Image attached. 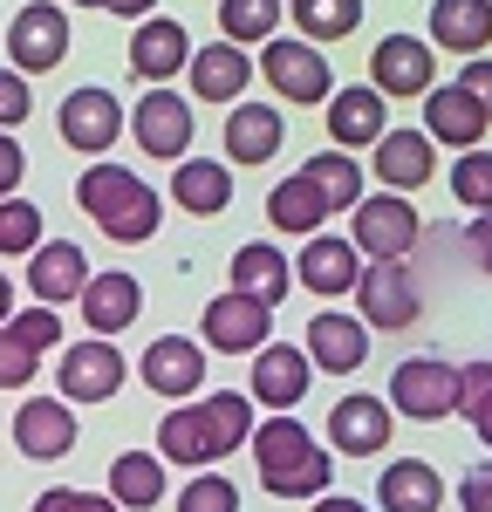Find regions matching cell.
I'll return each mask as SVG.
<instances>
[{
	"mask_svg": "<svg viewBox=\"0 0 492 512\" xmlns=\"http://www.w3.org/2000/svg\"><path fill=\"white\" fill-rule=\"evenodd\" d=\"M76 7H110V0H76Z\"/></svg>",
	"mask_w": 492,
	"mask_h": 512,
	"instance_id": "db71d44e",
	"label": "cell"
},
{
	"mask_svg": "<svg viewBox=\"0 0 492 512\" xmlns=\"http://www.w3.org/2000/svg\"><path fill=\"white\" fill-rule=\"evenodd\" d=\"M431 35H438V48L479 62V48L492 41V0H438L431 7Z\"/></svg>",
	"mask_w": 492,
	"mask_h": 512,
	"instance_id": "83f0119b",
	"label": "cell"
},
{
	"mask_svg": "<svg viewBox=\"0 0 492 512\" xmlns=\"http://www.w3.org/2000/svg\"><path fill=\"white\" fill-rule=\"evenodd\" d=\"M356 301H363V328H383V335L417 328V315H424L417 280H410L404 260H369L363 280H356Z\"/></svg>",
	"mask_w": 492,
	"mask_h": 512,
	"instance_id": "277c9868",
	"label": "cell"
},
{
	"mask_svg": "<svg viewBox=\"0 0 492 512\" xmlns=\"http://www.w3.org/2000/svg\"><path fill=\"white\" fill-rule=\"evenodd\" d=\"M253 465H260V485L274 499H322L328 485V451L301 431L294 417H267L253 424Z\"/></svg>",
	"mask_w": 492,
	"mask_h": 512,
	"instance_id": "7a4b0ae2",
	"label": "cell"
},
{
	"mask_svg": "<svg viewBox=\"0 0 492 512\" xmlns=\"http://www.w3.org/2000/svg\"><path fill=\"white\" fill-rule=\"evenodd\" d=\"M267 335H274V315H267L260 301H246V294H219V301L205 308V342L219 355H260Z\"/></svg>",
	"mask_w": 492,
	"mask_h": 512,
	"instance_id": "ac0fdd59",
	"label": "cell"
},
{
	"mask_svg": "<svg viewBox=\"0 0 492 512\" xmlns=\"http://www.w3.org/2000/svg\"><path fill=\"white\" fill-rule=\"evenodd\" d=\"M21 178H28V151L0 130V198H14V185H21Z\"/></svg>",
	"mask_w": 492,
	"mask_h": 512,
	"instance_id": "bcb514c9",
	"label": "cell"
},
{
	"mask_svg": "<svg viewBox=\"0 0 492 512\" xmlns=\"http://www.w3.org/2000/svg\"><path fill=\"white\" fill-rule=\"evenodd\" d=\"M260 76L274 82L281 103H328V62H322V48H308V41L274 35L267 55H260Z\"/></svg>",
	"mask_w": 492,
	"mask_h": 512,
	"instance_id": "ba28073f",
	"label": "cell"
},
{
	"mask_svg": "<svg viewBox=\"0 0 492 512\" xmlns=\"http://www.w3.org/2000/svg\"><path fill=\"white\" fill-rule=\"evenodd\" d=\"M28 260H35V267H28V287H35V301H41V308L82 301V287H89V260H82V246H76V239H41Z\"/></svg>",
	"mask_w": 492,
	"mask_h": 512,
	"instance_id": "ffe728a7",
	"label": "cell"
},
{
	"mask_svg": "<svg viewBox=\"0 0 492 512\" xmlns=\"http://www.w3.org/2000/svg\"><path fill=\"white\" fill-rule=\"evenodd\" d=\"M7 328H14V335H21V342H28V349H55V335H62V321H55V308H28V315H14L7 321Z\"/></svg>",
	"mask_w": 492,
	"mask_h": 512,
	"instance_id": "7bdbcfd3",
	"label": "cell"
},
{
	"mask_svg": "<svg viewBox=\"0 0 492 512\" xmlns=\"http://www.w3.org/2000/svg\"><path fill=\"white\" fill-rule=\"evenodd\" d=\"M458 499H465V512H492V465H472L458 478Z\"/></svg>",
	"mask_w": 492,
	"mask_h": 512,
	"instance_id": "7dc6e473",
	"label": "cell"
},
{
	"mask_svg": "<svg viewBox=\"0 0 492 512\" xmlns=\"http://www.w3.org/2000/svg\"><path fill=\"white\" fill-rule=\"evenodd\" d=\"M14 444H21V458H69L76 451V410L62 403V396H28L21 410H14Z\"/></svg>",
	"mask_w": 492,
	"mask_h": 512,
	"instance_id": "5bb4252c",
	"label": "cell"
},
{
	"mask_svg": "<svg viewBox=\"0 0 492 512\" xmlns=\"http://www.w3.org/2000/svg\"><path fill=\"white\" fill-rule=\"evenodd\" d=\"M41 246V205L0 198V253H35Z\"/></svg>",
	"mask_w": 492,
	"mask_h": 512,
	"instance_id": "ab89813d",
	"label": "cell"
},
{
	"mask_svg": "<svg viewBox=\"0 0 492 512\" xmlns=\"http://www.w3.org/2000/svg\"><path fill=\"white\" fill-rule=\"evenodd\" d=\"M35 362L41 355L14 335V328H0V390H28L35 383Z\"/></svg>",
	"mask_w": 492,
	"mask_h": 512,
	"instance_id": "b9f144b4",
	"label": "cell"
},
{
	"mask_svg": "<svg viewBox=\"0 0 492 512\" xmlns=\"http://www.w3.org/2000/svg\"><path fill=\"white\" fill-rule=\"evenodd\" d=\"M281 144H287V123L274 103H233V117H226V158L233 164H274Z\"/></svg>",
	"mask_w": 492,
	"mask_h": 512,
	"instance_id": "cb8c5ba5",
	"label": "cell"
},
{
	"mask_svg": "<svg viewBox=\"0 0 492 512\" xmlns=\"http://www.w3.org/2000/svg\"><path fill=\"white\" fill-rule=\"evenodd\" d=\"M82 321H89V335L96 342H117L130 321L144 315V287L123 274V267H110V274H89V287H82Z\"/></svg>",
	"mask_w": 492,
	"mask_h": 512,
	"instance_id": "4fadbf2b",
	"label": "cell"
},
{
	"mask_svg": "<svg viewBox=\"0 0 492 512\" xmlns=\"http://www.w3.org/2000/svg\"><path fill=\"white\" fill-rule=\"evenodd\" d=\"M458 89H465V96H472V103H479V110L492 117V62H465V76H458Z\"/></svg>",
	"mask_w": 492,
	"mask_h": 512,
	"instance_id": "c3c4849f",
	"label": "cell"
},
{
	"mask_svg": "<svg viewBox=\"0 0 492 512\" xmlns=\"http://www.w3.org/2000/svg\"><path fill=\"white\" fill-rule=\"evenodd\" d=\"M117 137H123V103L110 89H76V96L62 103V144H69V151L103 158Z\"/></svg>",
	"mask_w": 492,
	"mask_h": 512,
	"instance_id": "8fae6325",
	"label": "cell"
},
{
	"mask_svg": "<svg viewBox=\"0 0 492 512\" xmlns=\"http://www.w3.org/2000/svg\"><path fill=\"white\" fill-rule=\"evenodd\" d=\"M7 55H14V76H41V69H55V62L69 55V14H62L55 0L21 7L14 28H7Z\"/></svg>",
	"mask_w": 492,
	"mask_h": 512,
	"instance_id": "8992f818",
	"label": "cell"
},
{
	"mask_svg": "<svg viewBox=\"0 0 492 512\" xmlns=\"http://www.w3.org/2000/svg\"><path fill=\"white\" fill-rule=\"evenodd\" d=\"M308 362L328 369V376H356V369L369 362L363 315H335V308H322V315L308 321Z\"/></svg>",
	"mask_w": 492,
	"mask_h": 512,
	"instance_id": "d6986e66",
	"label": "cell"
},
{
	"mask_svg": "<svg viewBox=\"0 0 492 512\" xmlns=\"http://www.w3.org/2000/svg\"><path fill=\"white\" fill-rule=\"evenodd\" d=\"M76 205L117 239V246H144V239L158 233V192H151L137 171H123V164H110V158L89 164L76 178Z\"/></svg>",
	"mask_w": 492,
	"mask_h": 512,
	"instance_id": "6da1fadb",
	"label": "cell"
},
{
	"mask_svg": "<svg viewBox=\"0 0 492 512\" xmlns=\"http://www.w3.org/2000/svg\"><path fill=\"white\" fill-rule=\"evenodd\" d=\"M158 0H110V14H130V21H151Z\"/></svg>",
	"mask_w": 492,
	"mask_h": 512,
	"instance_id": "816d5d0a",
	"label": "cell"
},
{
	"mask_svg": "<svg viewBox=\"0 0 492 512\" xmlns=\"http://www.w3.org/2000/svg\"><path fill=\"white\" fill-rule=\"evenodd\" d=\"M199 410H205V424H212V437H219V458L240 451V444H253V396L219 390V396H205Z\"/></svg>",
	"mask_w": 492,
	"mask_h": 512,
	"instance_id": "8d00e7d4",
	"label": "cell"
},
{
	"mask_svg": "<svg viewBox=\"0 0 492 512\" xmlns=\"http://www.w3.org/2000/svg\"><path fill=\"white\" fill-rule=\"evenodd\" d=\"M178 512H240V485L226 472H199L178 492Z\"/></svg>",
	"mask_w": 492,
	"mask_h": 512,
	"instance_id": "60d3db41",
	"label": "cell"
},
{
	"mask_svg": "<svg viewBox=\"0 0 492 512\" xmlns=\"http://www.w3.org/2000/svg\"><path fill=\"white\" fill-rule=\"evenodd\" d=\"M431 69H438V55L417 35H390L369 48V89L376 96H431Z\"/></svg>",
	"mask_w": 492,
	"mask_h": 512,
	"instance_id": "30bf717a",
	"label": "cell"
},
{
	"mask_svg": "<svg viewBox=\"0 0 492 512\" xmlns=\"http://www.w3.org/2000/svg\"><path fill=\"white\" fill-rule=\"evenodd\" d=\"M35 512H117V499H110V492H62V485H55V492L35 499Z\"/></svg>",
	"mask_w": 492,
	"mask_h": 512,
	"instance_id": "f6af8a7d",
	"label": "cell"
},
{
	"mask_svg": "<svg viewBox=\"0 0 492 512\" xmlns=\"http://www.w3.org/2000/svg\"><path fill=\"white\" fill-rule=\"evenodd\" d=\"M287 287H294V260H287L281 246L253 239V246H240V253H233V294H246V301H260V308L274 315Z\"/></svg>",
	"mask_w": 492,
	"mask_h": 512,
	"instance_id": "44dd1931",
	"label": "cell"
},
{
	"mask_svg": "<svg viewBox=\"0 0 492 512\" xmlns=\"http://www.w3.org/2000/svg\"><path fill=\"white\" fill-rule=\"evenodd\" d=\"M35 110V96H28V76H14V69H0V130H14V123H28Z\"/></svg>",
	"mask_w": 492,
	"mask_h": 512,
	"instance_id": "ee69618b",
	"label": "cell"
},
{
	"mask_svg": "<svg viewBox=\"0 0 492 512\" xmlns=\"http://www.w3.org/2000/svg\"><path fill=\"white\" fill-rule=\"evenodd\" d=\"M7 321H14V280L0 274V328H7Z\"/></svg>",
	"mask_w": 492,
	"mask_h": 512,
	"instance_id": "f5cc1de1",
	"label": "cell"
},
{
	"mask_svg": "<svg viewBox=\"0 0 492 512\" xmlns=\"http://www.w3.org/2000/svg\"><path fill=\"white\" fill-rule=\"evenodd\" d=\"M486 110L451 82V89H431L424 96V137L431 144H458V151H479V137H486Z\"/></svg>",
	"mask_w": 492,
	"mask_h": 512,
	"instance_id": "603a6c76",
	"label": "cell"
},
{
	"mask_svg": "<svg viewBox=\"0 0 492 512\" xmlns=\"http://www.w3.org/2000/svg\"><path fill=\"white\" fill-rule=\"evenodd\" d=\"M158 458L164 465H192V472H205V465L219 458V437H212L199 403H192V410H171L158 424Z\"/></svg>",
	"mask_w": 492,
	"mask_h": 512,
	"instance_id": "4dcf8cb0",
	"label": "cell"
},
{
	"mask_svg": "<svg viewBox=\"0 0 492 512\" xmlns=\"http://www.w3.org/2000/svg\"><path fill=\"white\" fill-rule=\"evenodd\" d=\"M308 512H369V506H363V499H342V492H322Z\"/></svg>",
	"mask_w": 492,
	"mask_h": 512,
	"instance_id": "f907efd6",
	"label": "cell"
},
{
	"mask_svg": "<svg viewBox=\"0 0 492 512\" xmlns=\"http://www.w3.org/2000/svg\"><path fill=\"white\" fill-rule=\"evenodd\" d=\"M390 424H397V417H390L383 396H363V390L342 396V403L328 410V451H342V458H376V451L397 437Z\"/></svg>",
	"mask_w": 492,
	"mask_h": 512,
	"instance_id": "9c48e42d",
	"label": "cell"
},
{
	"mask_svg": "<svg viewBox=\"0 0 492 512\" xmlns=\"http://www.w3.org/2000/svg\"><path fill=\"white\" fill-rule=\"evenodd\" d=\"M123 355L117 342H76V349H62V362H55V390H62V403H110V396L123 390Z\"/></svg>",
	"mask_w": 492,
	"mask_h": 512,
	"instance_id": "5b68a950",
	"label": "cell"
},
{
	"mask_svg": "<svg viewBox=\"0 0 492 512\" xmlns=\"http://www.w3.org/2000/svg\"><path fill=\"white\" fill-rule=\"evenodd\" d=\"M294 280H301L308 294H322V301L356 294V280H363V253H356L349 239H335V233H315L308 246H301V260H294Z\"/></svg>",
	"mask_w": 492,
	"mask_h": 512,
	"instance_id": "e0dca14e",
	"label": "cell"
},
{
	"mask_svg": "<svg viewBox=\"0 0 492 512\" xmlns=\"http://www.w3.org/2000/svg\"><path fill=\"white\" fill-rule=\"evenodd\" d=\"M308 349H287V342H267V349L253 355V383H246V396L253 403H267L274 417H287L301 396H308Z\"/></svg>",
	"mask_w": 492,
	"mask_h": 512,
	"instance_id": "2e32d148",
	"label": "cell"
},
{
	"mask_svg": "<svg viewBox=\"0 0 492 512\" xmlns=\"http://www.w3.org/2000/svg\"><path fill=\"white\" fill-rule=\"evenodd\" d=\"M246 82H253V62H246V48H192V96L199 103H240Z\"/></svg>",
	"mask_w": 492,
	"mask_h": 512,
	"instance_id": "4316f807",
	"label": "cell"
},
{
	"mask_svg": "<svg viewBox=\"0 0 492 512\" xmlns=\"http://www.w3.org/2000/svg\"><path fill=\"white\" fill-rule=\"evenodd\" d=\"M219 28H226L233 48L274 41V28H281V0H219Z\"/></svg>",
	"mask_w": 492,
	"mask_h": 512,
	"instance_id": "d590c367",
	"label": "cell"
},
{
	"mask_svg": "<svg viewBox=\"0 0 492 512\" xmlns=\"http://www.w3.org/2000/svg\"><path fill=\"white\" fill-rule=\"evenodd\" d=\"M390 130V103L376 96V89H335L328 96V137L342 144V151H363V144H376Z\"/></svg>",
	"mask_w": 492,
	"mask_h": 512,
	"instance_id": "7402d4cb",
	"label": "cell"
},
{
	"mask_svg": "<svg viewBox=\"0 0 492 512\" xmlns=\"http://www.w3.org/2000/svg\"><path fill=\"white\" fill-rule=\"evenodd\" d=\"M438 499H445V485L424 458H397L376 478V506L383 512H438Z\"/></svg>",
	"mask_w": 492,
	"mask_h": 512,
	"instance_id": "f546056e",
	"label": "cell"
},
{
	"mask_svg": "<svg viewBox=\"0 0 492 512\" xmlns=\"http://www.w3.org/2000/svg\"><path fill=\"white\" fill-rule=\"evenodd\" d=\"M171 198H178V212L212 219V212L233 205V171H226L219 158H185L178 171H171Z\"/></svg>",
	"mask_w": 492,
	"mask_h": 512,
	"instance_id": "f1b7e54d",
	"label": "cell"
},
{
	"mask_svg": "<svg viewBox=\"0 0 492 512\" xmlns=\"http://www.w3.org/2000/svg\"><path fill=\"white\" fill-rule=\"evenodd\" d=\"M267 219H274L281 233L315 239V233H322V219H328V205H322V192H315L308 178H287V185L267 192Z\"/></svg>",
	"mask_w": 492,
	"mask_h": 512,
	"instance_id": "1f68e13d",
	"label": "cell"
},
{
	"mask_svg": "<svg viewBox=\"0 0 492 512\" xmlns=\"http://www.w3.org/2000/svg\"><path fill=\"white\" fill-rule=\"evenodd\" d=\"M294 21H301L308 48L315 41H342L363 28V0H294Z\"/></svg>",
	"mask_w": 492,
	"mask_h": 512,
	"instance_id": "e575fe53",
	"label": "cell"
},
{
	"mask_svg": "<svg viewBox=\"0 0 492 512\" xmlns=\"http://www.w3.org/2000/svg\"><path fill=\"white\" fill-rule=\"evenodd\" d=\"M465 246H472V260H479V267L492 274V212H479V219L465 226Z\"/></svg>",
	"mask_w": 492,
	"mask_h": 512,
	"instance_id": "681fc988",
	"label": "cell"
},
{
	"mask_svg": "<svg viewBox=\"0 0 492 512\" xmlns=\"http://www.w3.org/2000/svg\"><path fill=\"white\" fill-rule=\"evenodd\" d=\"M451 198L479 219V212H492V151H465V158L451 164Z\"/></svg>",
	"mask_w": 492,
	"mask_h": 512,
	"instance_id": "74e56055",
	"label": "cell"
},
{
	"mask_svg": "<svg viewBox=\"0 0 492 512\" xmlns=\"http://www.w3.org/2000/svg\"><path fill=\"white\" fill-rule=\"evenodd\" d=\"M144 383H151L158 396H199L205 349H199V342H185V335H158V342L144 349Z\"/></svg>",
	"mask_w": 492,
	"mask_h": 512,
	"instance_id": "484cf974",
	"label": "cell"
},
{
	"mask_svg": "<svg viewBox=\"0 0 492 512\" xmlns=\"http://www.w3.org/2000/svg\"><path fill=\"white\" fill-rule=\"evenodd\" d=\"M130 130H137V151H144V158H185V151H192V103L171 96V89H151V96L137 103Z\"/></svg>",
	"mask_w": 492,
	"mask_h": 512,
	"instance_id": "9a60e30c",
	"label": "cell"
},
{
	"mask_svg": "<svg viewBox=\"0 0 492 512\" xmlns=\"http://www.w3.org/2000/svg\"><path fill=\"white\" fill-rule=\"evenodd\" d=\"M458 410V369L445 355H410L390 369V417H410V424H438Z\"/></svg>",
	"mask_w": 492,
	"mask_h": 512,
	"instance_id": "3957f363",
	"label": "cell"
},
{
	"mask_svg": "<svg viewBox=\"0 0 492 512\" xmlns=\"http://www.w3.org/2000/svg\"><path fill=\"white\" fill-rule=\"evenodd\" d=\"M431 171H438V158H431V137H424V130H383V137H376V178L397 198L417 192V185H431Z\"/></svg>",
	"mask_w": 492,
	"mask_h": 512,
	"instance_id": "d4e9b609",
	"label": "cell"
},
{
	"mask_svg": "<svg viewBox=\"0 0 492 512\" xmlns=\"http://www.w3.org/2000/svg\"><path fill=\"white\" fill-rule=\"evenodd\" d=\"M110 499L117 506H158L164 499V458L158 451H123L110 465Z\"/></svg>",
	"mask_w": 492,
	"mask_h": 512,
	"instance_id": "d6a6232c",
	"label": "cell"
},
{
	"mask_svg": "<svg viewBox=\"0 0 492 512\" xmlns=\"http://www.w3.org/2000/svg\"><path fill=\"white\" fill-rule=\"evenodd\" d=\"M130 69L151 82V89H171V76H178V69H192V35H185L171 14L137 21V35H130Z\"/></svg>",
	"mask_w": 492,
	"mask_h": 512,
	"instance_id": "7c38bea8",
	"label": "cell"
},
{
	"mask_svg": "<svg viewBox=\"0 0 492 512\" xmlns=\"http://www.w3.org/2000/svg\"><path fill=\"white\" fill-rule=\"evenodd\" d=\"M315 192H322L328 212H356L363 205V171H356V158H342V151H322V158H308V171H301Z\"/></svg>",
	"mask_w": 492,
	"mask_h": 512,
	"instance_id": "836d02e7",
	"label": "cell"
},
{
	"mask_svg": "<svg viewBox=\"0 0 492 512\" xmlns=\"http://www.w3.org/2000/svg\"><path fill=\"white\" fill-rule=\"evenodd\" d=\"M458 410H465L472 431L492 444V362H465V369H458Z\"/></svg>",
	"mask_w": 492,
	"mask_h": 512,
	"instance_id": "f35d334b",
	"label": "cell"
},
{
	"mask_svg": "<svg viewBox=\"0 0 492 512\" xmlns=\"http://www.w3.org/2000/svg\"><path fill=\"white\" fill-rule=\"evenodd\" d=\"M417 212H410V198L397 192H376L356 205V233H349V246L356 253H369V260H404L410 246H417Z\"/></svg>",
	"mask_w": 492,
	"mask_h": 512,
	"instance_id": "52a82bcc",
	"label": "cell"
}]
</instances>
